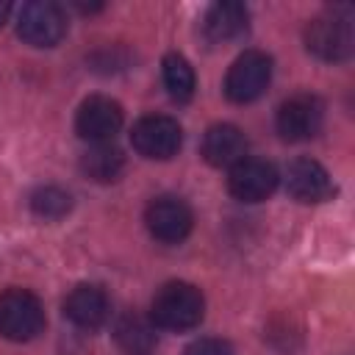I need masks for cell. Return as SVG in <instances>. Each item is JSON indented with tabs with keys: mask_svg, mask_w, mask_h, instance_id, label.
<instances>
[{
	"mask_svg": "<svg viewBox=\"0 0 355 355\" xmlns=\"http://www.w3.org/2000/svg\"><path fill=\"white\" fill-rule=\"evenodd\" d=\"M205 316V297L197 286L172 280L158 288L150 305V322L164 330H191Z\"/></svg>",
	"mask_w": 355,
	"mask_h": 355,
	"instance_id": "cell-1",
	"label": "cell"
},
{
	"mask_svg": "<svg viewBox=\"0 0 355 355\" xmlns=\"http://www.w3.org/2000/svg\"><path fill=\"white\" fill-rule=\"evenodd\" d=\"M305 47L322 61H347L355 50L352 22L344 8L313 17L305 25Z\"/></svg>",
	"mask_w": 355,
	"mask_h": 355,
	"instance_id": "cell-2",
	"label": "cell"
},
{
	"mask_svg": "<svg viewBox=\"0 0 355 355\" xmlns=\"http://www.w3.org/2000/svg\"><path fill=\"white\" fill-rule=\"evenodd\" d=\"M44 330V308L28 288H6L0 294V336L8 341H31Z\"/></svg>",
	"mask_w": 355,
	"mask_h": 355,
	"instance_id": "cell-3",
	"label": "cell"
},
{
	"mask_svg": "<svg viewBox=\"0 0 355 355\" xmlns=\"http://www.w3.org/2000/svg\"><path fill=\"white\" fill-rule=\"evenodd\" d=\"M17 33L31 47H55L67 33V14L53 0H31L17 17Z\"/></svg>",
	"mask_w": 355,
	"mask_h": 355,
	"instance_id": "cell-4",
	"label": "cell"
},
{
	"mask_svg": "<svg viewBox=\"0 0 355 355\" xmlns=\"http://www.w3.org/2000/svg\"><path fill=\"white\" fill-rule=\"evenodd\" d=\"M272 80V58L261 50H244L227 69L225 94L233 103H252L258 100Z\"/></svg>",
	"mask_w": 355,
	"mask_h": 355,
	"instance_id": "cell-5",
	"label": "cell"
},
{
	"mask_svg": "<svg viewBox=\"0 0 355 355\" xmlns=\"http://www.w3.org/2000/svg\"><path fill=\"white\" fill-rule=\"evenodd\" d=\"M130 144L144 158L166 161V158L178 155V150L183 144V130H180L178 119L164 116V114H150V116H141L133 125Z\"/></svg>",
	"mask_w": 355,
	"mask_h": 355,
	"instance_id": "cell-6",
	"label": "cell"
},
{
	"mask_svg": "<svg viewBox=\"0 0 355 355\" xmlns=\"http://www.w3.org/2000/svg\"><path fill=\"white\" fill-rule=\"evenodd\" d=\"M125 122L122 105L105 94H92L80 103L78 116H75V130L80 139L92 144H108Z\"/></svg>",
	"mask_w": 355,
	"mask_h": 355,
	"instance_id": "cell-7",
	"label": "cell"
},
{
	"mask_svg": "<svg viewBox=\"0 0 355 355\" xmlns=\"http://www.w3.org/2000/svg\"><path fill=\"white\" fill-rule=\"evenodd\" d=\"M324 105L316 94H294L277 108V133L286 141H308L322 130Z\"/></svg>",
	"mask_w": 355,
	"mask_h": 355,
	"instance_id": "cell-8",
	"label": "cell"
},
{
	"mask_svg": "<svg viewBox=\"0 0 355 355\" xmlns=\"http://www.w3.org/2000/svg\"><path fill=\"white\" fill-rule=\"evenodd\" d=\"M277 180H280V175L269 161L244 155L239 164L230 166L227 189L241 202H261L277 189Z\"/></svg>",
	"mask_w": 355,
	"mask_h": 355,
	"instance_id": "cell-9",
	"label": "cell"
},
{
	"mask_svg": "<svg viewBox=\"0 0 355 355\" xmlns=\"http://www.w3.org/2000/svg\"><path fill=\"white\" fill-rule=\"evenodd\" d=\"M144 222L153 239L164 244H178L191 233L194 216L180 197H155L144 211Z\"/></svg>",
	"mask_w": 355,
	"mask_h": 355,
	"instance_id": "cell-10",
	"label": "cell"
},
{
	"mask_svg": "<svg viewBox=\"0 0 355 355\" xmlns=\"http://www.w3.org/2000/svg\"><path fill=\"white\" fill-rule=\"evenodd\" d=\"M286 189L300 202H324L333 197L336 186L327 169L313 158H297L286 169Z\"/></svg>",
	"mask_w": 355,
	"mask_h": 355,
	"instance_id": "cell-11",
	"label": "cell"
},
{
	"mask_svg": "<svg viewBox=\"0 0 355 355\" xmlns=\"http://www.w3.org/2000/svg\"><path fill=\"white\" fill-rule=\"evenodd\" d=\"M64 313L72 324L83 327V330H97L108 322L111 316V302H108V294L100 288V286H92V283H80L75 286L67 300H64Z\"/></svg>",
	"mask_w": 355,
	"mask_h": 355,
	"instance_id": "cell-12",
	"label": "cell"
},
{
	"mask_svg": "<svg viewBox=\"0 0 355 355\" xmlns=\"http://www.w3.org/2000/svg\"><path fill=\"white\" fill-rule=\"evenodd\" d=\"M247 155L244 133L230 122H216L202 136V158L211 166H233Z\"/></svg>",
	"mask_w": 355,
	"mask_h": 355,
	"instance_id": "cell-13",
	"label": "cell"
},
{
	"mask_svg": "<svg viewBox=\"0 0 355 355\" xmlns=\"http://www.w3.org/2000/svg\"><path fill=\"white\" fill-rule=\"evenodd\" d=\"M247 28H250V11L244 3H233V0L211 6L202 19L205 39L214 44H227V42L244 36Z\"/></svg>",
	"mask_w": 355,
	"mask_h": 355,
	"instance_id": "cell-14",
	"label": "cell"
},
{
	"mask_svg": "<svg viewBox=\"0 0 355 355\" xmlns=\"http://www.w3.org/2000/svg\"><path fill=\"white\" fill-rule=\"evenodd\" d=\"M80 169L94 183H114V180H119V175L125 169V155L111 141L108 144H92L80 158Z\"/></svg>",
	"mask_w": 355,
	"mask_h": 355,
	"instance_id": "cell-15",
	"label": "cell"
},
{
	"mask_svg": "<svg viewBox=\"0 0 355 355\" xmlns=\"http://www.w3.org/2000/svg\"><path fill=\"white\" fill-rule=\"evenodd\" d=\"M161 67H164V86H166L169 97L175 103H189L194 97V86H197L191 64L180 53H166Z\"/></svg>",
	"mask_w": 355,
	"mask_h": 355,
	"instance_id": "cell-16",
	"label": "cell"
},
{
	"mask_svg": "<svg viewBox=\"0 0 355 355\" xmlns=\"http://www.w3.org/2000/svg\"><path fill=\"white\" fill-rule=\"evenodd\" d=\"M114 336L119 347L130 355H147L155 347V324H150L141 316H122L114 327Z\"/></svg>",
	"mask_w": 355,
	"mask_h": 355,
	"instance_id": "cell-17",
	"label": "cell"
},
{
	"mask_svg": "<svg viewBox=\"0 0 355 355\" xmlns=\"http://www.w3.org/2000/svg\"><path fill=\"white\" fill-rule=\"evenodd\" d=\"M69 208H72V197L58 186H39L31 194V211L42 219H61L69 214Z\"/></svg>",
	"mask_w": 355,
	"mask_h": 355,
	"instance_id": "cell-18",
	"label": "cell"
},
{
	"mask_svg": "<svg viewBox=\"0 0 355 355\" xmlns=\"http://www.w3.org/2000/svg\"><path fill=\"white\" fill-rule=\"evenodd\" d=\"M183 355H233V347L222 338H197L186 347Z\"/></svg>",
	"mask_w": 355,
	"mask_h": 355,
	"instance_id": "cell-19",
	"label": "cell"
},
{
	"mask_svg": "<svg viewBox=\"0 0 355 355\" xmlns=\"http://www.w3.org/2000/svg\"><path fill=\"white\" fill-rule=\"evenodd\" d=\"M8 11H11V6H8V3H0V25L6 22V17H8Z\"/></svg>",
	"mask_w": 355,
	"mask_h": 355,
	"instance_id": "cell-20",
	"label": "cell"
}]
</instances>
